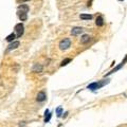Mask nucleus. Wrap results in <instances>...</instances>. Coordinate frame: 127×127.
I'll list each match as a JSON object with an SVG mask.
<instances>
[{
  "label": "nucleus",
  "mask_w": 127,
  "mask_h": 127,
  "mask_svg": "<svg viewBox=\"0 0 127 127\" xmlns=\"http://www.w3.org/2000/svg\"><path fill=\"white\" fill-rule=\"evenodd\" d=\"M26 18H28V16H26V12H21V13L19 14V19H20L21 21H26Z\"/></svg>",
  "instance_id": "f8f14e48"
},
{
  "label": "nucleus",
  "mask_w": 127,
  "mask_h": 127,
  "mask_svg": "<svg viewBox=\"0 0 127 127\" xmlns=\"http://www.w3.org/2000/svg\"><path fill=\"white\" fill-rule=\"evenodd\" d=\"M18 9L21 10V12H26V13H28V11H29V6L26 5V4H22V5H20Z\"/></svg>",
  "instance_id": "ddd939ff"
},
{
  "label": "nucleus",
  "mask_w": 127,
  "mask_h": 127,
  "mask_svg": "<svg viewBox=\"0 0 127 127\" xmlns=\"http://www.w3.org/2000/svg\"><path fill=\"white\" fill-rule=\"evenodd\" d=\"M70 62H71V58H66L65 60H63V62H62V64H60V66H62V67H64V66L68 65V64H69Z\"/></svg>",
  "instance_id": "4468645a"
},
{
  "label": "nucleus",
  "mask_w": 127,
  "mask_h": 127,
  "mask_svg": "<svg viewBox=\"0 0 127 127\" xmlns=\"http://www.w3.org/2000/svg\"><path fill=\"white\" fill-rule=\"evenodd\" d=\"M23 24L22 23H17L15 26V31L17 32V37H21L23 34Z\"/></svg>",
  "instance_id": "7ed1b4c3"
},
{
  "label": "nucleus",
  "mask_w": 127,
  "mask_h": 127,
  "mask_svg": "<svg viewBox=\"0 0 127 127\" xmlns=\"http://www.w3.org/2000/svg\"><path fill=\"white\" fill-rule=\"evenodd\" d=\"M83 29L82 28H79V26H75V28H73L72 30H71V34L73 36H76V35H79V34H82L83 33Z\"/></svg>",
  "instance_id": "20e7f679"
},
{
  "label": "nucleus",
  "mask_w": 127,
  "mask_h": 127,
  "mask_svg": "<svg viewBox=\"0 0 127 127\" xmlns=\"http://www.w3.org/2000/svg\"><path fill=\"white\" fill-rule=\"evenodd\" d=\"M56 112H57V116H62L63 109H62V108H60V107H59V108H57V110H56Z\"/></svg>",
  "instance_id": "2eb2a0df"
},
{
  "label": "nucleus",
  "mask_w": 127,
  "mask_h": 127,
  "mask_svg": "<svg viewBox=\"0 0 127 127\" xmlns=\"http://www.w3.org/2000/svg\"><path fill=\"white\" fill-rule=\"evenodd\" d=\"M79 17L83 20H90V19H92V15H90V14H80Z\"/></svg>",
  "instance_id": "1a4fd4ad"
},
{
  "label": "nucleus",
  "mask_w": 127,
  "mask_h": 127,
  "mask_svg": "<svg viewBox=\"0 0 127 127\" xmlns=\"http://www.w3.org/2000/svg\"><path fill=\"white\" fill-rule=\"evenodd\" d=\"M95 23H96L97 26H104V19L102 16H99L96 18V21H95Z\"/></svg>",
  "instance_id": "0eeeda50"
},
{
  "label": "nucleus",
  "mask_w": 127,
  "mask_h": 127,
  "mask_svg": "<svg viewBox=\"0 0 127 127\" xmlns=\"http://www.w3.org/2000/svg\"><path fill=\"white\" fill-rule=\"evenodd\" d=\"M42 70V66L38 65V64H35L33 67V72H40Z\"/></svg>",
  "instance_id": "9d476101"
},
{
  "label": "nucleus",
  "mask_w": 127,
  "mask_h": 127,
  "mask_svg": "<svg viewBox=\"0 0 127 127\" xmlns=\"http://www.w3.org/2000/svg\"><path fill=\"white\" fill-rule=\"evenodd\" d=\"M19 41H13V42L11 43V45L9 46V48H8V50H13V49H16V48H18L19 47Z\"/></svg>",
  "instance_id": "6e6552de"
},
{
  "label": "nucleus",
  "mask_w": 127,
  "mask_h": 127,
  "mask_svg": "<svg viewBox=\"0 0 127 127\" xmlns=\"http://www.w3.org/2000/svg\"><path fill=\"white\" fill-rule=\"evenodd\" d=\"M106 83H108V82H102V83H92V84H90L89 86H88L87 88L88 89H91V90H96V89H99V88H101L102 86H104Z\"/></svg>",
  "instance_id": "f03ea898"
},
{
  "label": "nucleus",
  "mask_w": 127,
  "mask_h": 127,
  "mask_svg": "<svg viewBox=\"0 0 127 127\" xmlns=\"http://www.w3.org/2000/svg\"><path fill=\"white\" fill-rule=\"evenodd\" d=\"M46 93H45V91H40V92H38V94H37V101L38 102H43L46 100Z\"/></svg>",
  "instance_id": "39448f33"
},
{
  "label": "nucleus",
  "mask_w": 127,
  "mask_h": 127,
  "mask_svg": "<svg viewBox=\"0 0 127 127\" xmlns=\"http://www.w3.org/2000/svg\"><path fill=\"white\" fill-rule=\"evenodd\" d=\"M22 1H24V2H26V1H29V0H22Z\"/></svg>",
  "instance_id": "f3484780"
},
{
  "label": "nucleus",
  "mask_w": 127,
  "mask_h": 127,
  "mask_svg": "<svg viewBox=\"0 0 127 127\" xmlns=\"http://www.w3.org/2000/svg\"><path fill=\"white\" fill-rule=\"evenodd\" d=\"M16 38V35L14 33H11L10 35L6 36V41H9V42H12V41H14Z\"/></svg>",
  "instance_id": "9b49d317"
},
{
  "label": "nucleus",
  "mask_w": 127,
  "mask_h": 127,
  "mask_svg": "<svg viewBox=\"0 0 127 127\" xmlns=\"http://www.w3.org/2000/svg\"><path fill=\"white\" fill-rule=\"evenodd\" d=\"M71 47V40L69 38H64V39L59 42V48L62 50H67L68 48Z\"/></svg>",
  "instance_id": "f257e3e1"
},
{
  "label": "nucleus",
  "mask_w": 127,
  "mask_h": 127,
  "mask_svg": "<svg viewBox=\"0 0 127 127\" xmlns=\"http://www.w3.org/2000/svg\"><path fill=\"white\" fill-rule=\"evenodd\" d=\"M120 1H122V0H120Z\"/></svg>",
  "instance_id": "a211bd4d"
},
{
  "label": "nucleus",
  "mask_w": 127,
  "mask_h": 127,
  "mask_svg": "<svg viewBox=\"0 0 127 127\" xmlns=\"http://www.w3.org/2000/svg\"><path fill=\"white\" fill-rule=\"evenodd\" d=\"M50 119H51V114H50V113H48V116H46V119H45V122H46V123H47V122H49V121H50Z\"/></svg>",
  "instance_id": "dca6fc26"
},
{
  "label": "nucleus",
  "mask_w": 127,
  "mask_h": 127,
  "mask_svg": "<svg viewBox=\"0 0 127 127\" xmlns=\"http://www.w3.org/2000/svg\"><path fill=\"white\" fill-rule=\"evenodd\" d=\"M90 40V36L87 35V34H85V35L82 36V38H80V43H83V45H85V43L89 42Z\"/></svg>",
  "instance_id": "423d86ee"
}]
</instances>
